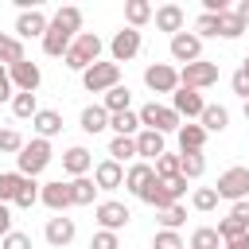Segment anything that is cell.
Masks as SVG:
<instances>
[{"instance_id":"cell-6","label":"cell","mask_w":249,"mask_h":249,"mask_svg":"<svg viewBox=\"0 0 249 249\" xmlns=\"http://www.w3.org/2000/svg\"><path fill=\"white\" fill-rule=\"evenodd\" d=\"M136 117H140L144 128H152V132H160V136H163V132H179V113H175L171 105H156V101H148Z\"/></svg>"},{"instance_id":"cell-35","label":"cell","mask_w":249,"mask_h":249,"mask_svg":"<svg viewBox=\"0 0 249 249\" xmlns=\"http://www.w3.org/2000/svg\"><path fill=\"white\" fill-rule=\"evenodd\" d=\"M12 113H16L19 121L35 117V113H39V101H35V93H16V97H12Z\"/></svg>"},{"instance_id":"cell-40","label":"cell","mask_w":249,"mask_h":249,"mask_svg":"<svg viewBox=\"0 0 249 249\" xmlns=\"http://www.w3.org/2000/svg\"><path fill=\"white\" fill-rule=\"evenodd\" d=\"M156 179H171V175H179V156H171V152H163L160 160H156Z\"/></svg>"},{"instance_id":"cell-5","label":"cell","mask_w":249,"mask_h":249,"mask_svg":"<svg viewBox=\"0 0 249 249\" xmlns=\"http://www.w3.org/2000/svg\"><path fill=\"white\" fill-rule=\"evenodd\" d=\"M82 86L89 93H109L113 86H121V66L117 62H93L89 70H82Z\"/></svg>"},{"instance_id":"cell-14","label":"cell","mask_w":249,"mask_h":249,"mask_svg":"<svg viewBox=\"0 0 249 249\" xmlns=\"http://www.w3.org/2000/svg\"><path fill=\"white\" fill-rule=\"evenodd\" d=\"M171 109H175L179 117H202L206 101H202V93H198V89H187V86H179V89L171 93Z\"/></svg>"},{"instance_id":"cell-15","label":"cell","mask_w":249,"mask_h":249,"mask_svg":"<svg viewBox=\"0 0 249 249\" xmlns=\"http://www.w3.org/2000/svg\"><path fill=\"white\" fill-rule=\"evenodd\" d=\"M93 183H97V191H117V187H124V167L117 160H101L93 167Z\"/></svg>"},{"instance_id":"cell-7","label":"cell","mask_w":249,"mask_h":249,"mask_svg":"<svg viewBox=\"0 0 249 249\" xmlns=\"http://www.w3.org/2000/svg\"><path fill=\"white\" fill-rule=\"evenodd\" d=\"M214 191H218V198L245 202V195H249V167H230V171H222L218 183H214Z\"/></svg>"},{"instance_id":"cell-33","label":"cell","mask_w":249,"mask_h":249,"mask_svg":"<svg viewBox=\"0 0 249 249\" xmlns=\"http://www.w3.org/2000/svg\"><path fill=\"white\" fill-rule=\"evenodd\" d=\"M19 187H23V175H19V171H4V175H0V202H4V206L16 202Z\"/></svg>"},{"instance_id":"cell-8","label":"cell","mask_w":249,"mask_h":249,"mask_svg":"<svg viewBox=\"0 0 249 249\" xmlns=\"http://www.w3.org/2000/svg\"><path fill=\"white\" fill-rule=\"evenodd\" d=\"M214 82H218V62L198 58V62H187V66L179 70V86H187V89H206V86H214Z\"/></svg>"},{"instance_id":"cell-26","label":"cell","mask_w":249,"mask_h":249,"mask_svg":"<svg viewBox=\"0 0 249 249\" xmlns=\"http://www.w3.org/2000/svg\"><path fill=\"white\" fill-rule=\"evenodd\" d=\"M206 132L202 124H179V152H202Z\"/></svg>"},{"instance_id":"cell-3","label":"cell","mask_w":249,"mask_h":249,"mask_svg":"<svg viewBox=\"0 0 249 249\" xmlns=\"http://www.w3.org/2000/svg\"><path fill=\"white\" fill-rule=\"evenodd\" d=\"M97 54H101V39H97L93 31H78L74 43H70V51H66L62 58H66L70 70H89V66L97 62Z\"/></svg>"},{"instance_id":"cell-30","label":"cell","mask_w":249,"mask_h":249,"mask_svg":"<svg viewBox=\"0 0 249 249\" xmlns=\"http://www.w3.org/2000/svg\"><path fill=\"white\" fill-rule=\"evenodd\" d=\"M202 171H206L202 152H179V175H183V179H198Z\"/></svg>"},{"instance_id":"cell-36","label":"cell","mask_w":249,"mask_h":249,"mask_svg":"<svg viewBox=\"0 0 249 249\" xmlns=\"http://www.w3.org/2000/svg\"><path fill=\"white\" fill-rule=\"evenodd\" d=\"M218 230L214 226H198L195 233H191V249H218Z\"/></svg>"},{"instance_id":"cell-21","label":"cell","mask_w":249,"mask_h":249,"mask_svg":"<svg viewBox=\"0 0 249 249\" xmlns=\"http://www.w3.org/2000/svg\"><path fill=\"white\" fill-rule=\"evenodd\" d=\"M152 16H156V27H160V31H171V35L183 31V8H179V4H163V8H156Z\"/></svg>"},{"instance_id":"cell-46","label":"cell","mask_w":249,"mask_h":249,"mask_svg":"<svg viewBox=\"0 0 249 249\" xmlns=\"http://www.w3.org/2000/svg\"><path fill=\"white\" fill-rule=\"evenodd\" d=\"M156 249H183V241H179L175 230H160L156 233Z\"/></svg>"},{"instance_id":"cell-52","label":"cell","mask_w":249,"mask_h":249,"mask_svg":"<svg viewBox=\"0 0 249 249\" xmlns=\"http://www.w3.org/2000/svg\"><path fill=\"white\" fill-rule=\"evenodd\" d=\"M226 249H249V233H241V237H233V241H226Z\"/></svg>"},{"instance_id":"cell-49","label":"cell","mask_w":249,"mask_h":249,"mask_svg":"<svg viewBox=\"0 0 249 249\" xmlns=\"http://www.w3.org/2000/svg\"><path fill=\"white\" fill-rule=\"evenodd\" d=\"M230 218H233V222H241V226L249 230V202H233V210H230Z\"/></svg>"},{"instance_id":"cell-53","label":"cell","mask_w":249,"mask_h":249,"mask_svg":"<svg viewBox=\"0 0 249 249\" xmlns=\"http://www.w3.org/2000/svg\"><path fill=\"white\" fill-rule=\"evenodd\" d=\"M233 16H237V19H241V23H245V27H249V0H241V4H237V12H233Z\"/></svg>"},{"instance_id":"cell-47","label":"cell","mask_w":249,"mask_h":249,"mask_svg":"<svg viewBox=\"0 0 249 249\" xmlns=\"http://www.w3.org/2000/svg\"><path fill=\"white\" fill-rule=\"evenodd\" d=\"M195 31H198V39H202V35H218V16H206V12H202L198 23H195Z\"/></svg>"},{"instance_id":"cell-18","label":"cell","mask_w":249,"mask_h":249,"mask_svg":"<svg viewBox=\"0 0 249 249\" xmlns=\"http://www.w3.org/2000/svg\"><path fill=\"white\" fill-rule=\"evenodd\" d=\"M167 148H163V136L160 132H152V128H140L136 132V156L148 163V160H160Z\"/></svg>"},{"instance_id":"cell-12","label":"cell","mask_w":249,"mask_h":249,"mask_svg":"<svg viewBox=\"0 0 249 249\" xmlns=\"http://www.w3.org/2000/svg\"><path fill=\"white\" fill-rule=\"evenodd\" d=\"M171 58L175 62H198L202 58V39L198 35H191V31H179V35H171Z\"/></svg>"},{"instance_id":"cell-45","label":"cell","mask_w":249,"mask_h":249,"mask_svg":"<svg viewBox=\"0 0 249 249\" xmlns=\"http://www.w3.org/2000/svg\"><path fill=\"white\" fill-rule=\"evenodd\" d=\"M0 249H31V237L19 233V230H12L8 237H0Z\"/></svg>"},{"instance_id":"cell-11","label":"cell","mask_w":249,"mask_h":249,"mask_svg":"<svg viewBox=\"0 0 249 249\" xmlns=\"http://www.w3.org/2000/svg\"><path fill=\"white\" fill-rule=\"evenodd\" d=\"M93 218L101 222V230H109V233H117L121 226H128V218H132V210L124 206V202H97V210H93Z\"/></svg>"},{"instance_id":"cell-37","label":"cell","mask_w":249,"mask_h":249,"mask_svg":"<svg viewBox=\"0 0 249 249\" xmlns=\"http://www.w3.org/2000/svg\"><path fill=\"white\" fill-rule=\"evenodd\" d=\"M241 31H245V23H241L233 12H222V16H218V35H222V39H237Z\"/></svg>"},{"instance_id":"cell-28","label":"cell","mask_w":249,"mask_h":249,"mask_svg":"<svg viewBox=\"0 0 249 249\" xmlns=\"http://www.w3.org/2000/svg\"><path fill=\"white\" fill-rule=\"evenodd\" d=\"M198 124H202V132H222V128L230 124V113H226L222 105H206L202 117H198Z\"/></svg>"},{"instance_id":"cell-43","label":"cell","mask_w":249,"mask_h":249,"mask_svg":"<svg viewBox=\"0 0 249 249\" xmlns=\"http://www.w3.org/2000/svg\"><path fill=\"white\" fill-rule=\"evenodd\" d=\"M241 233H249L241 222H233V218H222V222H218V237H222V241H233V237H241Z\"/></svg>"},{"instance_id":"cell-24","label":"cell","mask_w":249,"mask_h":249,"mask_svg":"<svg viewBox=\"0 0 249 249\" xmlns=\"http://www.w3.org/2000/svg\"><path fill=\"white\" fill-rule=\"evenodd\" d=\"M152 175H156V171H152V163H144V160H140V163H132V167L124 171V187H128L132 195H140V191L152 183Z\"/></svg>"},{"instance_id":"cell-1","label":"cell","mask_w":249,"mask_h":249,"mask_svg":"<svg viewBox=\"0 0 249 249\" xmlns=\"http://www.w3.org/2000/svg\"><path fill=\"white\" fill-rule=\"evenodd\" d=\"M78 27H82V8H74V4L58 8V12H54V19L47 23V31H43V51H47L51 58H62V54L70 51V43H74Z\"/></svg>"},{"instance_id":"cell-23","label":"cell","mask_w":249,"mask_h":249,"mask_svg":"<svg viewBox=\"0 0 249 249\" xmlns=\"http://www.w3.org/2000/svg\"><path fill=\"white\" fill-rule=\"evenodd\" d=\"M82 128H86L89 136L105 132V128H109V113H105V105H86V109H82Z\"/></svg>"},{"instance_id":"cell-50","label":"cell","mask_w":249,"mask_h":249,"mask_svg":"<svg viewBox=\"0 0 249 249\" xmlns=\"http://www.w3.org/2000/svg\"><path fill=\"white\" fill-rule=\"evenodd\" d=\"M8 97H16V93H12V78H8V66H0V101H8Z\"/></svg>"},{"instance_id":"cell-16","label":"cell","mask_w":249,"mask_h":249,"mask_svg":"<svg viewBox=\"0 0 249 249\" xmlns=\"http://www.w3.org/2000/svg\"><path fill=\"white\" fill-rule=\"evenodd\" d=\"M43 31H47V16L39 12V8H31V12H19V19H16V39H43Z\"/></svg>"},{"instance_id":"cell-17","label":"cell","mask_w":249,"mask_h":249,"mask_svg":"<svg viewBox=\"0 0 249 249\" xmlns=\"http://www.w3.org/2000/svg\"><path fill=\"white\" fill-rule=\"evenodd\" d=\"M39 202L51 206V210H66V206H70V183H62V179L43 183V187H39Z\"/></svg>"},{"instance_id":"cell-29","label":"cell","mask_w":249,"mask_h":249,"mask_svg":"<svg viewBox=\"0 0 249 249\" xmlns=\"http://www.w3.org/2000/svg\"><path fill=\"white\" fill-rule=\"evenodd\" d=\"M109 128H113L117 136H136V132H140V117H136L132 109H128V113H113V117H109Z\"/></svg>"},{"instance_id":"cell-20","label":"cell","mask_w":249,"mask_h":249,"mask_svg":"<svg viewBox=\"0 0 249 249\" xmlns=\"http://www.w3.org/2000/svg\"><path fill=\"white\" fill-rule=\"evenodd\" d=\"M74 218H51L47 222V241L54 245V249H62V245H70L74 241Z\"/></svg>"},{"instance_id":"cell-10","label":"cell","mask_w":249,"mask_h":249,"mask_svg":"<svg viewBox=\"0 0 249 249\" xmlns=\"http://www.w3.org/2000/svg\"><path fill=\"white\" fill-rule=\"evenodd\" d=\"M8 78H12V89H19V93H35L39 89V82H43V70L35 66V62H16V66H8Z\"/></svg>"},{"instance_id":"cell-54","label":"cell","mask_w":249,"mask_h":249,"mask_svg":"<svg viewBox=\"0 0 249 249\" xmlns=\"http://www.w3.org/2000/svg\"><path fill=\"white\" fill-rule=\"evenodd\" d=\"M245 121H249V101H245Z\"/></svg>"},{"instance_id":"cell-39","label":"cell","mask_w":249,"mask_h":249,"mask_svg":"<svg viewBox=\"0 0 249 249\" xmlns=\"http://www.w3.org/2000/svg\"><path fill=\"white\" fill-rule=\"evenodd\" d=\"M183 222H187V210H183L179 202H175V206H163V210H160V226H163V230H179Z\"/></svg>"},{"instance_id":"cell-51","label":"cell","mask_w":249,"mask_h":249,"mask_svg":"<svg viewBox=\"0 0 249 249\" xmlns=\"http://www.w3.org/2000/svg\"><path fill=\"white\" fill-rule=\"evenodd\" d=\"M8 233H12V210L0 202V237H8Z\"/></svg>"},{"instance_id":"cell-38","label":"cell","mask_w":249,"mask_h":249,"mask_svg":"<svg viewBox=\"0 0 249 249\" xmlns=\"http://www.w3.org/2000/svg\"><path fill=\"white\" fill-rule=\"evenodd\" d=\"M39 202V183L35 179H23V187H19V195H16V206L19 210H31Z\"/></svg>"},{"instance_id":"cell-42","label":"cell","mask_w":249,"mask_h":249,"mask_svg":"<svg viewBox=\"0 0 249 249\" xmlns=\"http://www.w3.org/2000/svg\"><path fill=\"white\" fill-rule=\"evenodd\" d=\"M23 144H27V140H23L16 128H0V152H16V156H19Z\"/></svg>"},{"instance_id":"cell-34","label":"cell","mask_w":249,"mask_h":249,"mask_svg":"<svg viewBox=\"0 0 249 249\" xmlns=\"http://www.w3.org/2000/svg\"><path fill=\"white\" fill-rule=\"evenodd\" d=\"M109 156L121 163V160H132L136 156V136H113L109 140Z\"/></svg>"},{"instance_id":"cell-19","label":"cell","mask_w":249,"mask_h":249,"mask_svg":"<svg viewBox=\"0 0 249 249\" xmlns=\"http://www.w3.org/2000/svg\"><path fill=\"white\" fill-rule=\"evenodd\" d=\"M93 167V156L82 148V144H74V148H66V156H62V171H70L74 179H82L86 171Z\"/></svg>"},{"instance_id":"cell-4","label":"cell","mask_w":249,"mask_h":249,"mask_svg":"<svg viewBox=\"0 0 249 249\" xmlns=\"http://www.w3.org/2000/svg\"><path fill=\"white\" fill-rule=\"evenodd\" d=\"M16 163H19V175L23 179H35L47 163H51V140H31V144H23L19 148V156H16Z\"/></svg>"},{"instance_id":"cell-13","label":"cell","mask_w":249,"mask_h":249,"mask_svg":"<svg viewBox=\"0 0 249 249\" xmlns=\"http://www.w3.org/2000/svg\"><path fill=\"white\" fill-rule=\"evenodd\" d=\"M109 51H113V62H117V66L128 62V58H136V54H140V31H132V27L117 31L113 43H109Z\"/></svg>"},{"instance_id":"cell-32","label":"cell","mask_w":249,"mask_h":249,"mask_svg":"<svg viewBox=\"0 0 249 249\" xmlns=\"http://www.w3.org/2000/svg\"><path fill=\"white\" fill-rule=\"evenodd\" d=\"M128 101H132L128 86H113V89L105 93V113H109V117H113V113H128Z\"/></svg>"},{"instance_id":"cell-27","label":"cell","mask_w":249,"mask_h":249,"mask_svg":"<svg viewBox=\"0 0 249 249\" xmlns=\"http://www.w3.org/2000/svg\"><path fill=\"white\" fill-rule=\"evenodd\" d=\"M124 19H128L132 31H140V27L152 19V4H148V0H128V4H124Z\"/></svg>"},{"instance_id":"cell-31","label":"cell","mask_w":249,"mask_h":249,"mask_svg":"<svg viewBox=\"0 0 249 249\" xmlns=\"http://www.w3.org/2000/svg\"><path fill=\"white\" fill-rule=\"evenodd\" d=\"M0 62H4V66L23 62V43H19L16 35H4V31H0Z\"/></svg>"},{"instance_id":"cell-48","label":"cell","mask_w":249,"mask_h":249,"mask_svg":"<svg viewBox=\"0 0 249 249\" xmlns=\"http://www.w3.org/2000/svg\"><path fill=\"white\" fill-rule=\"evenodd\" d=\"M89 249H121V245H117V233H109V230H101V233H93V241H89Z\"/></svg>"},{"instance_id":"cell-22","label":"cell","mask_w":249,"mask_h":249,"mask_svg":"<svg viewBox=\"0 0 249 249\" xmlns=\"http://www.w3.org/2000/svg\"><path fill=\"white\" fill-rule=\"evenodd\" d=\"M31 124H35V132H39V140H51L54 132H62V117H58L54 109H39V113L31 117Z\"/></svg>"},{"instance_id":"cell-55","label":"cell","mask_w":249,"mask_h":249,"mask_svg":"<svg viewBox=\"0 0 249 249\" xmlns=\"http://www.w3.org/2000/svg\"><path fill=\"white\" fill-rule=\"evenodd\" d=\"M241 66H245V70H249V54H245V62H241Z\"/></svg>"},{"instance_id":"cell-9","label":"cell","mask_w":249,"mask_h":249,"mask_svg":"<svg viewBox=\"0 0 249 249\" xmlns=\"http://www.w3.org/2000/svg\"><path fill=\"white\" fill-rule=\"evenodd\" d=\"M144 86H148L152 93H175V89H179V70L167 66V62H156V66L144 70Z\"/></svg>"},{"instance_id":"cell-44","label":"cell","mask_w":249,"mask_h":249,"mask_svg":"<svg viewBox=\"0 0 249 249\" xmlns=\"http://www.w3.org/2000/svg\"><path fill=\"white\" fill-rule=\"evenodd\" d=\"M230 86H233V93H237V97H245V101H249V70H245V66H241V70H233Z\"/></svg>"},{"instance_id":"cell-2","label":"cell","mask_w":249,"mask_h":249,"mask_svg":"<svg viewBox=\"0 0 249 249\" xmlns=\"http://www.w3.org/2000/svg\"><path fill=\"white\" fill-rule=\"evenodd\" d=\"M183 195H187V179H183V175H171V179H156V175H152V183H148L136 198L148 202V206H156V210H163V206H175Z\"/></svg>"},{"instance_id":"cell-41","label":"cell","mask_w":249,"mask_h":249,"mask_svg":"<svg viewBox=\"0 0 249 249\" xmlns=\"http://www.w3.org/2000/svg\"><path fill=\"white\" fill-rule=\"evenodd\" d=\"M191 202H195V210H214V206H218V191H214V187H198Z\"/></svg>"},{"instance_id":"cell-25","label":"cell","mask_w":249,"mask_h":249,"mask_svg":"<svg viewBox=\"0 0 249 249\" xmlns=\"http://www.w3.org/2000/svg\"><path fill=\"white\" fill-rule=\"evenodd\" d=\"M93 195H97V183L93 179H70V206H93Z\"/></svg>"}]
</instances>
